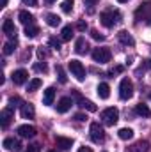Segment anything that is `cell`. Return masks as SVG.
<instances>
[{"mask_svg":"<svg viewBox=\"0 0 151 152\" xmlns=\"http://www.w3.org/2000/svg\"><path fill=\"white\" fill-rule=\"evenodd\" d=\"M119 18H121V14H119V11H114V9H109V11H103L101 14H100V20H101V23L107 27V28H110L114 27L117 21H119Z\"/></svg>","mask_w":151,"mask_h":152,"instance_id":"cell-1","label":"cell"},{"mask_svg":"<svg viewBox=\"0 0 151 152\" xmlns=\"http://www.w3.org/2000/svg\"><path fill=\"white\" fill-rule=\"evenodd\" d=\"M132 96H133V83H132L130 78H123L121 83H119V97H121L123 101H126V99H130Z\"/></svg>","mask_w":151,"mask_h":152,"instance_id":"cell-2","label":"cell"},{"mask_svg":"<svg viewBox=\"0 0 151 152\" xmlns=\"http://www.w3.org/2000/svg\"><path fill=\"white\" fill-rule=\"evenodd\" d=\"M110 57H112V53H110L109 48H94V50H93V60L98 62V64H107V62H110Z\"/></svg>","mask_w":151,"mask_h":152,"instance_id":"cell-3","label":"cell"},{"mask_svg":"<svg viewBox=\"0 0 151 152\" xmlns=\"http://www.w3.org/2000/svg\"><path fill=\"white\" fill-rule=\"evenodd\" d=\"M100 117H101L105 126H114L117 122V118H119V112H117V108H105L100 113Z\"/></svg>","mask_w":151,"mask_h":152,"instance_id":"cell-4","label":"cell"},{"mask_svg":"<svg viewBox=\"0 0 151 152\" xmlns=\"http://www.w3.org/2000/svg\"><path fill=\"white\" fill-rule=\"evenodd\" d=\"M70 71L78 81L85 80V67H84V64L80 60H70Z\"/></svg>","mask_w":151,"mask_h":152,"instance_id":"cell-5","label":"cell"},{"mask_svg":"<svg viewBox=\"0 0 151 152\" xmlns=\"http://www.w3.org/2000/svg\"><path fill=\"white\" fill-rule=\"evenodd\" d=\"M91 140L94 143H101L105 140V129H103V126H100V122L91 124Z\"/></svg>","mask_w":151,"mask_h":152,"instance_id":"cell-6","label":"cell"},{"mask_svg":"<svg viewBox=\"0 0 151 152\" xmlns=\"http://www.w3.org/2000/svg\"><path fill=\"white\" fill-rule=\"evenodd\" d=\"M73 97L78 101V106H80V108H84V110H87V112H96V110H98V108H96V104H94L93 101L84 99V97H82L76 90H73Z\"/></svg>","mask_w":151,"mask_h":152,"instance_id":"cell-7","label":"cell"},{"mask_svg":"<svg viewBox=\"0 0 151 152\" xmlns=\"http://www.w3.org/2000/svg\"><path fill=\"white\" fill-rule=\"evenodd\" d=\"M18 134L21 138H34L36 136V127L34 126H29V124H23L18 127Z\"/></svg>","mask_w":151,"mask_h":152,"instance_id":"cell-8","label":"cell"},{"mask_svg":"<svg viewBox=\"0 0 151 152\" xmlns=\"http://www.w3.org/2000/svg\"><path fill=\"white\" fill-rule=\"evenodd\" d=\"M11 78H13V83H14V85H23V83L29 80V73H27L25 69H18V71L13 73Z\"/></svg>","mask_w":151,"mask_h":152,"instance_id":"cell-9","label":"cell"},{"mask_svg":"<svg viewBox=\"0 0 151 152\" xmlns=\"http://www.w3.org/2000/svg\"><path fill=\"white\" fill-rule=\"evenodd\" d=\"M2 30H4V34H5V36L16 39V27H14L13 20H9V18H7V20H4V23H2Z\"/></svg>","mask_w":151,"mask_h":152,"instance_id":"cell-10","label":"cell"},{"mask_svg":"<svg viewBox=\"0 0 151 152\" xmlns=\"http://www.w3.org/2000/svg\"><path fill=\"white\" fill-rule=\"evenodd\" d=\"M141 14H142V20H146L151 25V2H146L144 5H141L137 9V16H141Z\"/></svg>","mask_w":151,"mask_h":152,"instance_id":"cell-11","label":"cell"},{"mask_svg":"<svg viewBox=\"0 0 151 152\" xmlns=\"http://www.w3.org/2000/svg\"><path fill=\"white\" fill-rule=\"evenodd\" d=\"M4 147L11 152H20L21 151V143H20L18 140H14V138H5V140H4Z\"/></svg>","mask_w":151,"mask_h":152,"instance_id":"cell-12","label":"cell"},{"mask_svg":"<svg viewBox=\"0 0 151 152\" xmlns=\"http://www.w3.org/2000/svg\"><path fill=\"white\" fill-rule=\"evenodd\" d=\"M11 118H13V108H4L0 112V124H2V127H7Z\"/></svg>","mask_w":151,"mask_h":152,"instance_id":"cell-13","label":"cell"},{"mask_svg":"<svg viewBox=\"0 0 151 152\" xmlns=\"http://www.w3.org/2000/svg\"><path fill=\"white\" fill-rule=\"evenodd\" d=\"M20 113L23 118H34V106L30 104V103H21V110H20Z\"/></svg>","mask_w":151,"mask_h":152,"instance_id":"cell-14","label":"cell"},{"mask_svg":"<svg viewBox=\"0 0 151 152\" xmlns=\"http://www.w3.org/2000/svg\"><path fill=\"white\" fill-rule=\"evenodd\" d=\"M71 104H73V101H71L70 97H62V99L57 103V112H59V113H66V112L71 108Z\"/></svg>","mask_w":151,"mask_h":152,"instance_id":"cell-15","label":"cell"},{"mask_svg":"<svg viewBox=\"0 0 151 152\" xmlns=\"http://www.w3.org/2000/svg\"><path fill=\"white\" fill-rule=\"evenodd\" d=\"M55 143H57L59 149L68 151V149L73 145V140H71V138H66V136H57V138H55Z\"/></svg>","mask_w":151,"mask_h":152,"instance_id":"cell-16","label":"cell"},{"mask_svg":"<svg viewBox=\"0 0 151 152\" xmlns=\"http://www.w3.org/2000/svg\"><path fill=\"white\" fill-rule=\"evenodd\" d=\"M117 37H119V41H121L124 46H133V44H135V41H133V37H132V34L126 32V30H121V32L117 34Z\"/></svg>","mask_w":151,"mask_h":152,"instance_id":"cell-17","label":"cell"},{"mask_svg":"<svg viewBox=\"0 0 151 152\" xmlns=\"http://www.w3.org/2000/svg\"><path fill=\"white\" fill-rule=\"evenodd\" d=\"M87 50H89V44L85 42V39L84 37H78L75 42V51L78 55H84V53H87Z\"/></svg>","mask_w":151,"mask_h":152,"instance_id":"cell-18","label":"cell"},{"mask_svg":"<svg viewBox=\"0 0 151 152\" xmlns=\"http://www.w3.org/2000/svg\"><path fill=\"white\" fill-rule=\"evenodd\" d=\"M53 97H55V88L53 87H48L46 90H44V94H43V104H52L53 103Z\"/></svg>","mask_w":151,"mask_h":152,"instance_id":"cell-19","label":"cell"},{"mask_svg":"<svg viewBox=\"0 0 151 152\" xmlns=\"http://www.w3.org/2000/svg\"><path fill=\"white\" fill-rule=\"evenodd\" d=\"M20 21H21L25 27H30V25H34V16H32L29 11H21V12H20Z\"/></svg>","mask_w":151,"mask_h":152,"instance_id":"cell-20","label":"cell"},{"mask_svg":"<svg viewBox=\"0 0 151 152\" xmlns=\"http://www.w3.org/2000/svg\"><path fill=\"white\" fill-rule=\"evenodd\" d=\"M148 149H150V143L146 140H141V142H137L135 145L130 147V152H148Z\"/></svg>","mask_w":151,"mask_h":152,"instance_id":"cell-21","label":"cell"},{"mask_svg":"<svg viewBox=\"0 0 151 152\" xmlns=\"http://www.w3.org/2000/svg\"><path fill=\"white\" fill-rule=\"evenodd\" d=\"M135 113L141 115V117H151V110L148 108V104H144V103H139V104L135 106Z\"/></svg>","mask_w":151,"mask_h":152,"instance_id":"cell-22","label":"cell"},{"mask_svg":"<svg viewBox=\"0 0 151 152\" xmlns=\"http://www.w3.org/2000/svg\"><path fill=\"white\" fill-rule=\"evenodd\" d=\"M98 96H100L101 99H109V96H110V87H109L107 83H100V85H98Z\"/></svg>","mask_w":151,"mask_h":152,"instance_id":"cell-23","label":"cell"},{"mask_svg":"<svg viewBox=\"0 0 151 152\" xmlns=\"http://www.w3.org/2000/svg\"><path fill=\"white\" fill-rule=\"evenodd\" d=\"M117 136H119L121 140H132V138H133V129H130V127H123V129H119Z\"/></svg>","mask_w":151,"mask_h":152,"instance_id":"cell-24","label":"cell"},{"mask_svg":"<svg viewBox=\"0 0 151 152\" xmlns=\"http://www.w3.org/2000/svg\"><path fill=\"white\" fill-rule=\"evenodd\" d=\"M71 37H73V27L71 25H66L62 28V32H61V39L62 41H71Z\"/></svg>","mask_w":151,"mask_h":152,"instance_id":"cell-25","label":"cell"},{"mask_svg":"<svg viewBox=\"0 0 151 152\" xmlns=\"http://www.w3.org/2000/svg\"><path fill=\"white\" fill-rule=\"evenodd\" d=\"M46 23H48L50 27H57V25H61V18H59L57 14L50 12V14H46Z\"/></svg>","mask_w":151,"mask_h":152,"instance_id":"cell-26","label":"cell"},{"mask_svg":"<svg viewBox=\"0 0 151 152\" xmlns=\"http://www.w3.org/2000/svg\"><path fill=\"white\" fill-rule=\"evenodd\" d=\"M41 85H43V81H41L39 78H34V80H30V81H29V87H27V90H29V92H34V90H38Z\"/></svg>","mask_w":151,"mask_h":152,"instance_id":"cell-27","label":"cell"},{"mask_svg":"<svg viewBox=\"0 0 151 152\" xmlns=\"http://www.w3.org/2000/svg\"><path fill=\"white\" fill-rule=\"evenodd\" d=\"M39 34V28L38 27H36V25H30V27H25V36H27V37H36V36H38Z\"/></svg>","mask_w":151,"mask_h":152,"instance_id":"cell-28","label":"cell"},{"mask_svg":"<svg viewBox=\"0 0 151 152\" xmlns=\"http://www.w3.org/2000/svg\"><path fill=\"white\" fill-rule=\"evenodd\" d=\"M73 5H75V2H73V0H64V2H62V5H61V9H62V12L70 14V12L73 11Z\"/></svg>","mask_w":151,"mask_h":152,"instance_id":"cell-29","label":"cell"},{"mask_svg":"<svg viewBox=\"0 0 151 152\" xmlns=\"http://www.w3.org/2000/svg\"><path fill=\"white\" fill-rule=\"evenodd\" d=\"M14 48H16V41H14V42H13V41L5 42V44H4V55H11V53H14Z\"/></svg>","mask_w":151,"mask_h":152,"instance_id":"cell-30","label":"cell"},{"mask_svg":"<svg viewBox=\"0 0 151 152\" xmlns=\"http://www.w3.org/2000/svg\"><path fill=\"white\" fill-rule=\"evenodd\" d=\"M55 71H57V75H59V81H61V83H66V81H68V76H66L64 69H62L61 66H57V67H55Z\"/></svg>","mask_w":151,"mask_h":152,"instance_id":"cell-31","label":"cell"},{"mask_svg":"<svg viewBox=\"0 0 151 152\" xmlns=\"http://www.w3.org/2000/svg\"><path fill=\"white\" fill-rule=\"evenodd\" d=\"M34 71H38V73H46L48 71V67H46V64L43 62H38V64H34Z\"/></svg>","mask_w":151,"mask_h":152,"instance_id":"cell-32","label":"cell"},{"mask_svg":"<svg viewBox=\"0 0 151 152\" xmlns=\"http://www.w3.org/2000/svg\"><path fill=\"white\" fill-rule=\"evenodd\" d=\"M20 103H21V99H20L18 96H14V97H11V99H9V108H14V106H20Z\"/></svg>","mask_w":151,"mask_h":152,"instance_id":"cell-33","label":"cell"},{"mask_svg":"<svg viewBox=\"0 0 151 152\" xmlns=\"http://www.w3.org/2000/svg\"><path fill=\"white\" fill-rule=\"evenodd\" d=\"M50 46L53 48V50H61V41L55 37H50Z\"/></svg>","mask_w":151,"mask_h":152,"instance_id":"cell-34","label":"cell"},{"mask_svg":"<svg viewBox=\"0 0 151 152\" xmlns=\"http://www.w3.org/2000/svg\"><path fill=\"white\" fill-rule=\"evenodd\" d=\"M39 151H41V145H39V143H32V145L27 147L25 152H39Z\"/></svg>","mask_w":151,"mask_h":152,"instance_id":"cell-35","label":"cell"},{"mask_svg":"<svg viewBox=\"0 0 151 152\" xmlns=\"http://www.w3.org/2000/svg\"><path fill=\"white\" fill-rule=\"evenodd\" d=\"M91 36H93V39H96V41H103L105 39V36H101L98 30H91Z\"/></svg>","mask_w":151,"mask_h":152,"instance_id":"cell-36","label":"cell"},{"mask_svg":"<svg viewBox=\"0 0 151 152\" xmlns=\"http://www.w3.org/2000/svg\"><path fill=\"white\" fill-rule=\"evenodd\" d=\"M76 28H78L80 32H85V30H87V23H85V21H78V23H76Z\"/></svg>","mask_w":151,"mask_h":152,"instance_id":"cell-37","label":"cell"},{"mask_svg":"<svg viewBox=\"0 0 151 152\" xmlns=\"http://www.w3.org/2000/svg\"><path fill=\"white\" fill-rule=\"evenodd\" d=\"M46 55H48V53H46V51H44L43 48H39V50H38V57H39V58H41V60H43V58H44Z\"/></svg>","mask_w":151,"mask_h":152,"instance_id":"cell-38","label":"cell"},{"mask_svg":"<svg viewBox=\"0 0 151 152\" xmlns=\"http://www.w3.org/2000/svg\"><path fill=\"white\" fill-rule=\"evenodd\" d=\"M121 71H123V67H121V66H117V67H114L112 71H110V75H117V73H121Z\"/></svg>","mask_w":151,"mask_h":152,"instance_id":"cell-39","label":"cell"},{"mask_svg":"<svg viewBox=\"0 0 151 152\" xmlns=\"http://www.w3.org/2000/svg\"><path fill=\"white\" fill-rule=\"evenodd\" d=\"M85 118H87V117H85V115H82V113H76L75 115V120H78V122H82V120H85Z\"/></svg>","mask_w":151,"mask_h":152,"instance_id":"cell-40","label":"cell"},{"mask_svg":"<svg viewBox=\"0 0 151 152\" xmlns=\"http://www.w3.org/2000/svg\"><path fill=\"white\" fill-rule=\"evenodd\" d=\"M21 2L27 5H38V0H21Z\"/></svg>","mask_w":151,"mask_h":152,"instance_id":"cell-41","label":"cell"},{"mask_svg":"<svg viewBox=\"0 0 151 152\" xmlns=\"http://www.w3.org/2000/svg\"><path fill=\"white\" fill-rule=\"evenodd\" d=\"M96 2H98V0H84V4H85V5H89V7H93Z\"/></svg>","mask_w":151,"mask_h":152,"instance_id":"cell-42","label":"cell"},{"mask_svg":"<svg viewBox=\"0 0 151 152\" xmlns=\"http://www.w3.org/2000/svg\"><path fill=\"white\" fill-rule=\"evenodd\" d=\"M78 152H93V149H91V147H80Z\"/></svg>","mask_w":151,"mask_h":152,"instance_id":"cell-43","label":"cell"},{"mask_svg":"<svg viewBox=\"0 0 151 152\" xmlns=\"http://www.w3.org/2000/svg\"><path fill=\"white\" fill-rule=\"evenodd\" d=\"M7 2H9V0H0V7H5V5H7Z\"/></svg>","mask_w":151,"mask_h":152,"instance_id":"cell-44","label":"cell"},{"mask_svg":"<svg viewBox=\"0 0 151 152\" xmlns=\"http://www.w3.org/2000/svg\"><path fill=\"white\" fill-rule=\"evenodd\" d=\"M44 2H46V4H53L55 0H44Z\"/></svg>","mask_w":151,"mask_h":152,"instance_id":"cell-45","label":"cell"},{"mask_svg":"<svg viewBox=\"0 0 151 152\" xmlns=\"http://www.w3.org/2000/svg\"><path fill=\"white\" fill-rule=\"evenodd\" d=\"M117 2H121V4H124V2H128V0H117Z\"/></svg>","mask_w":151,"mask_h":152,"instance_id":"cell-46","label":"cell"},{"mask_svg":"<svg viewBox=\"0 0 151 152\" xmlns=\"http://www.w3.org/2000/svg\"><path fill=\"white\" fill-rule=\"evenodd\" d=\"M48 152H57V151H48Z\"/></svg>","mask_w":151,"mask_h":152,"instance_id":"cell-47","label":"cell"},{"mask_svg":"<svg viewBox=\"0 0 151 152\" xmlns=\"http://www.w3.org/2000/svg\"><path fill=\"white\" fill-rule=\"evenodd\" d=\"M150 99H151V92H150Z\"/></svg>","mask_w":151,"mask_h":152,"instance_id":"cell-48","label":"cell"}]
</instances>
